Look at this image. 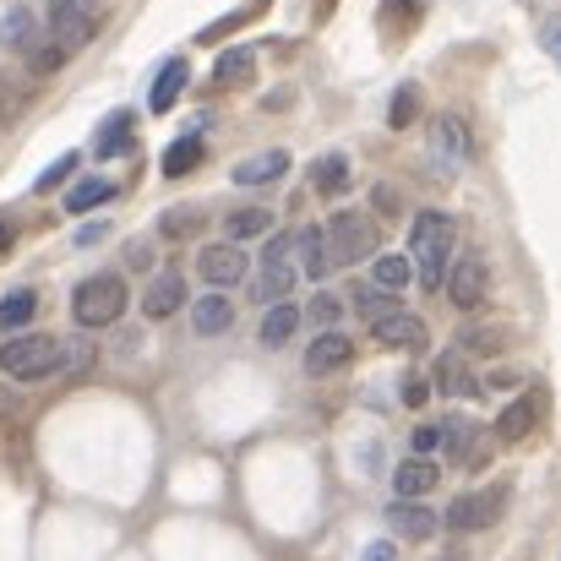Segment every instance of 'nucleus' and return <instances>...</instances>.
I'll use <instances>...</instances> for the list:
<instances>
[{"mask_svg": "<svg viewBox=\"0 0 561 561\" xmlns=\"http://www.w3.org/2000/svg\"><path fill=\"white\" fill-rule=\"evenodd\" d=\"M453 240H458V224L447 218V213H414V229H409V251H414V273H420V284L425 289H436V284H447V262H453Z\"/></svg>", "mask_w": 561, "mask_h": 561, "instance_id": "f257e3e1", "label": "nucleus"}, {"mask_svg": "<svg viewBox=\"0 0 561 561\" xmlns=\"http://www.w3.org/2000/svg\"><path fill=\"white\" fill-rule=\"evenodd\" d=\"M0 371L16 376V381H44V376L66 371V339L16 333L11 344H0Z\"/></svg>", "mask_w": 561, "mask_h": 561, "instance_id": "f03ea898", "label": "nucleus"}, {"mask_svg": "<svg viewBox=\"0 0 561 561\" xmlns=\"http://www.w3.org/2000/svg\"><path fill=\"white\" fill-rule=\"evenodd\" d=\"M126 311V278L121 273H93L71 289V322L77 328H110L115 317Z\"/></svg>", "mask_w": 561, "mask_h": 561, "instance_id": "7ed1b4c3", "label": "nucleus"}, {"mask_svg": "<svg viewBox=\"0 0 561 561\" xmlns=\"http://www.w3.org/2000/svg\"><path fill=\"white\" fill-rule=\"evenodd\" d=\"M322 234H328V256H333V267H355V262H366V256L376 251V240H381L376 218L371 213H360V207L333 213V218L322 224Z\"/></svg>", "mask_w": 561, "mask_h": 561, "instance_id": "20e7f679", "label": "nucleus"}, {"mask_svg": "<svg viewBox=\"0 0 561 561\" xmlns=\"http://www.w3.org/2000/svg\"><path fill=\"white\" fill-rule=\"evenodd\" d=\"M295 278H300L295 234H273V240H267V251H262V262H256V284H251V295H256V300H267V306H278V300L295 289Z\"/></svg>", "mask_w": 561, "mask_h": 561, "instance_id": "39448f33", "label": "nucleus"}, {"mask_svg": "<svg viewBox=\"0 0 561 561\" xmlns=\"http://www.w3.org/2000/svg\"><path fill=\"white\" fill-rule=\"evenodd\" d=\"M502 513H507V485H485V491H469V496H458V502L447 507V529L480 535V529H491Z\"/></svg>", "mask_w": 561, "mask_h": 561, "instance_id": "423d86ee", "label": "nucleus"}, {"mask_svg": "<svg viewBox=\"0 0 561 561\" xmlns=\"http://www.w3.org/2000/svg\"><path fill=\"white\" fill-rule=\"evenodd\" d=\"M469 159H474L469 126H463L458 115H436V121H431V164H436L442 175H458Z\"/></svg>", "mask_w": 561, "mask_h": 561, "instance_id": "0eeeda50", "label": "nucleus"}, {"mask_svg": "<svg viewBox=\"0 0 561 561\" xmlns=\"http://www.w3.org/2000/svg\"><path fill=\"white\" fill-rule=\"evenodd\" d=\"M196 273L207 278V289H218V295H224V289H234V284L251 273V262H245V251H240V245H229V240H224V245H202Z\"/></svg>", "mask_w": 561, "mask_h": 561, "instance_id": "6e6552de", "label": "nucleus"}, {"mask_svg": "<svg viewBox=\"0 0 561 561\" xmlns=\"http://www.w3.org/2000/svg\"><path fill=\"white\" fill-rule=\"evenodd\" d=\"M447 295H453V306H458V311L485 306V295H491V273H485V262H480V256L453 262V267H447Z\"/></svg>", "mask_w": 561, "mask_h": 561, "instance_id": "1a4fd4ad", "label": "nucleus"}, {"mask_svg": "<svg viewBox=\"0 0 561 561\" xmlns=\"http://www.w3.org/2000/svg\"><path fill=\"white\" fill-rule=\"evenodd\" d=\"M131 137H137V115L131 110H115V115H104L99 121V131H93V159H126L131 153Z\"/></svg>", "mask_w": 561, "mask_h": 561, "instance_id": "9d476101", "label": "nucleus"}, {"mask_svg": "<svg viewBox=\"0 0 561 561\" xmlns=\"http://www.w3.org/2000/svg\"><path fill=\"white\" fill-rule=\"evenodd\" d=\"M371 333H376V344H387V350H420L425 344V322L414 311H403V306H392L387 317H376Z\"/></svg>", "mask_w": 561, "mask_h": 561, "instance_id": "9b49d317", "label": "nucleus"}, {"mask_svg": "<svg viewBox=\"0 0 561 561\" xmlns=\"http://www.w3.org/2000/svg\"><path fill=\"white\" fill-rule=\"evenodd\" d=\"M251 82H256V49H224L213 60V77H207L213 93H234V88H251Z\"/></svg>", "mask_w": 561, "mask_h": 561, "instance_id": "f8f14e48", "label": "nucleus"}, {"mask_svg": "<svg viewBox=\"0 0 561 561\" xmlns=\"http://www.w3.org/2000/svg\"><path fill=\"white\" fill-rule=\"evenodd\" d=\"M355 360V344L333 328V333H317L311 339V350H306V376H333V371H344Z\"/></svg>", "mask_w": 561, "mask_h": 561, "instance_id": "ddd939ff", "label": "nucleus"}, {"mask_svg": "<svg viewBox=\"0 0 561 561\" xmlns=\"http://www.w3.org/2000/svg\"><path fill=\"white\" fill-rule=\"evenodd\" d=\"M540 414H546V392H524V398H513V403L502 409L496 436H502V442H524V436L540 425Z\"/></svg>", "mask_w": 561, "mask_h": 561, "instance_id": "4468645a", "label": "nucleus"}, {"mask_svg": "<svg viewBox=\"0 0 561 561\" xmlns=\"http://www.w3.org/2000/svg\"><path fill=\"white\" fill-rule=\"evenodd\" d=\"M436 480H442L436 458H403V463L392 469V491H398V502H420V496H431Z\"/></svg>", "mask_w": 561, "mask_h": 561, "instance_id": "2eb2a0df", "label": "nucleus"}, {"mask_svg": "<svg viewBox=\"0 0 561 561\" xmlns=\"http://www.w3.org/2000/svg\"><path fill=\"white\" fill-rule=\"evenodd\" d=\"M295 262L311 284H328L333 278V256H328V234L322 229H295Z\"/></svg>", "mask_w": 561, "mask_h": 561, "instance_id": "dca6fc26", "label": "nucleus"}, {"mask_svg": "<svg viewBox=\"0 0 561 561\" xmlns=\"http://www.w3.org/2000/svg\"><path fill=\"white\" fill-rule=\"evenodd\" d=\"M436 524H442V518H436L425 502H392V507H387V529H392L398 540H431Z\"/></svg>", "mask_w": 561, "mask_h": 561, "instance_id": "f3484780", "label": "nucleus"}, {"mask_svg": "<svg viewBox=\"0 0 561 561\" xmlns=\"http://www.w3.org/2000/svg\"><path fill=\"white\" fill-rule=\"evenodd\" d=\"M284 175H289V153H284V148H267V153L234 164V186H245V191L273 186V181H284Z\"/></svg>", "mask_w": 561, "mask_h": 561, "instance_id": "a211bd4d", "label": "nucleus"}, {"mask_svg": "<svg viewBox=\"0 0 561 561\" xmlns=\"http://www.w3.org/2000/svg\"><path fill=\"white\" fill-rule=\"evenodd\" d=\"M181 306H186V278H181V273H159V278L148 284V295H142V311H148L153 322L175 317Z\"/></svg>", "mask_w": 561, "mask_h": 561, "instance_id": "6ab92c4d", "label": "nucleus"}, {"mask_svg": "<svg viewBox=\"0 0 561 561\" xmlns=\"http://www.w3.org/2000/svg\"><path fill=\"white\" fill-rule=\"evenodd\" d=\"M186 82H191V60H186V55H175V60H170V66H164L159 77H153L148 110H153V115H164V110H170V104H175V99L186 93Z\"/></svg>", "mask_w": 561, "mask_h": 561, "instance_id": "aec40b11", "label": "nucleus"}, {"mask_svg": "<svg viewBox=\"0 0 561 561\" xmlns=\"http://www.w3.org/2000/svg\"><path fill=\"white\" fill-rule=\"evenodd\" d=\"M191 328H196L202 339H213V333H229V328H234V306H229L224 295H202V300L191 306Z\"/></svg>", "mask_w": 561, "mask_h": 561, "instance_id": "412c9836", "label": "nucleus"}, {"mask_svg": "<svg viewBox=\"0 0 561 561\" xmlns=\"http://www.w3.org/2000/svg\"><path fill=\"white\" fill-rule=\"evenodd\" d=\"M300 306H289V300H278V306H267V317H262V344L267 350H284L295 333H300Z\"/></svg>", "mask_w": 561, "mask_h": 561, "instance_id": "4be33fe9", "label": "nucleus"}, {"mask_svg": "<svg viewBox=\"0 0 561 561\" xmlns=\"http://www.w3.org/2000/svg\"><path fill=\"white\" fill-rule=\"evenodd\" d=\"M49 27H55V44L60 49H77L93 27L82 22V11H77V0H49Z\"/></svg>", "mask_w": 561, "mask_h": 561, "instance_id": "5701e85b", "label": "nucleus"}, {"mask_svg": "<svg viewBox=\"0 0 561 561\" xmlns=\"http://www.w3.org/2000/svg\"><path fill=\"white\" fill-rule=\"evenodd\" d=\"M436 387H442L447 398H469V392H474V371H469L463 350H447V355L436 360Z\"/></svg>", "mask_w": 561, "mask_h": 561, "instance_id": "b1692460", "label": "nucleus"}, {"mask_svg": "<svg viewBox=\"0 0 561 561\" xmlns=\"http://www.w3.org/2000/svg\"><path fill=\"white\" fill-rule=\"evenodd\" d=\"M121 186L115 181H104V175H88V181H77V186L66 191V213H88V207H104V202H115Z\"/></svg>", "mask_w": 561, "mask_h": 561, "instance_id": "393cba45", "label": "nucleus"}, {"mask_svg": "<svg viewBox=\"0 0 561 561\" xmlns=\"http://www.w3.org/2000/svg\"><path fill=\"white\" fill-rule=\"evenodd\" d=\"M344 186H350V159H344V153H322V159L311 164V191H317V196H339Z\"/></svg>", "mask_w": 561, "mask_h": 561, "instance_id": "a878e982", "label": "nucleus"}, {"mask_svg": "<svg viewBox=\"0 0 561 561\" xmlns=\"http://www.w3.org/2000/svg\"><path fill=\"white\" fill-rule=\"evenodd\" d=\"M224 229H229V245H240V240L267 234V229H273V213H267V207H234V213L224 218Z\"/></svg>", "mask_w": 561, "mask_h": 561, "instance_id": "bb28decb", "label": "nucleus"}, {"mask_svg": "<svg viewBox=\"0 0 561 561\" xmlns=\"http://www.w3.org/2000/svg\"><path fill=\"white\" fill-rule=\"evenodd\" d=\"M66 55H71V49H60V44H55V33H38V38H33V44L22 49V60H27V71H38V77H49V71H60V66H66Z\"/></svg>", "mask_w": 561, "mask_h": 561, "instance_id": "cd10ccee", "label": "nucleus"}, {"mask_svg": "<svg viewBox=\"0 0 561 561\" xmlns=\"http://www.w3.org/2000/svg\"><path fill=\"white\" fill-rule=\"evenodd\" d=\"M33 317H38V295H33V289H11V295L0 300V328H5V333H22Z\"/></svg>", "mask_w": 561, "mask_h": 561, "instance_id": "c85d7f7f", "label": "nucleus"}, {"mask_svg": "<svg viewBox=\"0 0 561 561\" xmlns=\"http://www.w3.org/2000/svg\"><path fill=\"white\" fill-rule=\"evenodd\" d=\"M196 164H202V137H196V131L164 148V175H170V181H181V175H191Z\"/></svg>", "mask_w": 561, "mask_h": 561, "instance_id": "c756f323", "label": "nucleus"}, {"mask_svg": "<svg viewBox=\"0 0 561 561\" xmlns=\"http://www.w3.org/2000/svg\"><path fill=\"white\" fill-rule=\"evenodd\" d=\"M33 38H38V11H5L0 44H5V49H27Z\"/></svg>", "mask_w": 561, "mask_h": 561, "instance_id": "7c9ffc66", "label": "nucleus"}, {"mask_svg": "<svg viewBox=\"0 0 561 561\" xmlns=\"http://www.w3.org/2000/svg\"><path fill=\"white\" fill-rule=\"evenodd\" d=\"M371 278H376V289H381V295H398V289L414 278V267H409V256H376Z\"/></svg>", "mask_w": 561, "mask_h": 561, "instance_id": "2f4dec72", "label": "nucleus"}, {"mask_svg": "<svg viewBox=\"0 0 561 561\" xmlns=\"http://www.w3.org/2000/svg\"><path fill=\"white\" fill-rule=\"evenodd\" d=\"M414 115H420V88H414V82H403V88H398V99H392V110H387V126H392V131H403Z\"/></svg>", "mask_w": 561, "mask_h": 561, "instance_id": "473e14b6", "label": "nucleus"}, {"mask_svg": "<svg viewBox=\"0 0 561 561\" xmlns=\"http://www.w3.org/2000/svg\"><path fill=\"white\" fill-rule=\"evenodd\" d=\"M300 317H306V322H317V328H322V333H333V322H339V317H344V300H339V295H328V289H322V295H317V300H311V306H306V311H300Z\"/></svg>", "mask_w": 561, "mask_h": 561, "instance_id": "72a5a7b5", "label": "nucleus"}, {"mask_svg": "<svg viewBox=\"0 0 561 561\" xmlns=\"http://www.w3.org/2000/svg\"><path fill=\"white\" fill-rule=\"evenodd\" d=\"M202 218H207V213H202V207H170V213H164V218H159V229H164V234H175V240H181V234H196V224H202Z\"/></svg>", "mask_w": 561, "mask_h": 561, "instance_id": "f704fd0d", "label": "nucleus"}, {"mask_svg": "<svg viewBox=\"0 0 561 561\" xmlns=\"http://www.w3.org/2000/svg\"><path fill=\"white\" fill-rule=\"evenodd\" d=\"M71 175H77V153H60V159H55V164H49V170H44L33 186H38V191H55L60 181H71Z\"/></svg>", "mask_w": 561, "mask_h": 561, "instance_id": "c9c22d12", "label": "nucleus"}, {"mask_svg": "<svg viewBox=\"0 0 561 561\" xmlns=\"http://www.w3.org/2000/svg\"><path fill=\"white\" fill-rule=\"evenodd\" d=\"M436 447H447V425H414V458H431Z\"/></svg>", "mask_w": 561, "mask_h": 561, "instance_id": "e433bc0d", "label": "nucleus"}, {"mask_svg": "<svg viewBox=\"0 0 561 561\" xmlns=\"http://www.w3.org/2000/svg\"><path fill=\"white\" fill-rule=\"evenodd\" d=\"M355 306L366 311V322H376V317H387L398 300H392V295H381V289H360V295H355Z\"/></svg>", "mask_w": 561, "mask_h": 561, "instance_id": "4c0bfd02", "label": "nucleus"}, {"mask_svg": "<svg viewBox=\"0 0 561 561\" xmlns=\"http://www.w3.org/2000/svg\"><path fill=\"white\" fill-rule=\"evenodd\" d=\"M66 366L88 371V366H93V344H88V339H71V344H66Z\"/></svg>", "mask_w": 561, "mask_h": 561, "instance_id": "58836bf2", "label": "nucleus"}, {"mask_svg": "<svg viewBox=\"0 0 561 561\" xmlns=\"http://www.w3.org/2000/svg\"><path fill=\"white\" fill-rule=\"evenodd\" d=\"M425 398H431V381H425V376H409V381H403V403H409V409H420Z\"/></svg>", "mask_w": 561, "mask_h": 561, "instance_id": "ea45409f", "label": "nucleus"}, {"mask_svg": "<svg viewBox=\"0 0 561 561\" xmlns=\"http://www.w3.org/2000/svg\"><path fill=\"white\" fill-rule=\"evenodd\" d=\"M104 229H110V224H88V229H77V245H99Z\"/></svg>", "mask_w": 561, "mask_h": 561, "instance_id": "a19ab883", "label": "nucleus"}, {"mask_svg": "<svg viewBox=\"0 0 561 561\" xmlns=\"http://www.w3.org/2000/svg\"><path fill=\"white\" fill-rule=\"evenodd\" d=\"M376 213H387V218L398 213V196H392V191H387V186H376Z\"/></svg>", "mask_w": 561, "mask_h": 561, "instance_id": "79ce46f5", "label": "nucleus"}, {"mask_svg": "<svg viewBox=\"0 0 561 561\" xmlns=\"http://www.w3.org/2000/svg\"><path fill=\"white\" fill-rule=\"evenodd\" d=\"M366 561H398V551H392V546H387V540H376L371 551H366Z\"/></svg>", "mask_w": 561, "mask_h": 561, "instance_id": "37998d69", "label": "nucleus"}, {"mask_svg": "<svg viewBox=\"0 0 561 561\" xmlns=\"http://www.w3.org/2000/svg\"><path fill=\"white\" fill-rule=\"evenodd\" d=\"M546 49L557 55V66H561V27H551V33H546Z\"/></svg>", "mask_w": 561, "mask_h": 561, "instance_id": "c03bdc74", "label": "nucleus"}, {"mask_svg": "<svg viewBox=\"0 0 561 561\" xmlns=\"http://www.w3.org/2000/svg\"><path fill=\"white\" fill-rule=\"evenodd\" d=\"M5 245H11V224H0V251H5Z\"/></svg>", "mask_w": 561, "mask_h": 561, "instance_id": "a18cd8bd", "label": "nucleus"}, {"mask_svg": "<svg viewBox=\"0 0 561 561\" xmlns=\"http://www.w3.org/2000/svg\"><path fill=\"white\" fill-rule=\"evenodd\" d=\"M442 561H463V557H442Z\"/></svg>", "mask_w": 561, "mask_h": 561, "instance_id": "49530a36", "label": "nucleus"}, {"mask_svg": "<svg viewBox=\"0 0 561 561\" xmlns=\"http://www.w3.org/2000/svg\"><path fill=\"white\" fill-rule=\"evenodd\" d=\"M77 5H82V0H77Z\"/></svg>", "mask_w": 561, "mask_h": 561, "instance_id": "de8ad7c7", "label": "nucleus"}]
</instances>
